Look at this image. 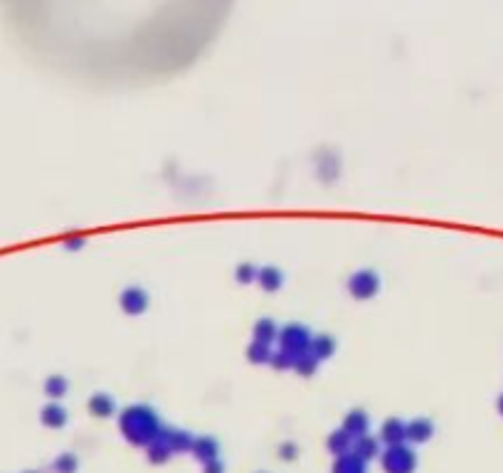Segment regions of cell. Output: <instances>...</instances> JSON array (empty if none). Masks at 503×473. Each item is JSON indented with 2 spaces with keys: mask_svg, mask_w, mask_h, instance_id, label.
Returning <instances> with one entry per match:
<instances>
[{
  "mask_svg": "<svg viewBox=\"0 0 503 473\" xmlns=\"http://www.w3.org/2000/svg\"><path fill=\"white\" fill-rule=\"evenodd\" d=\"M118 429L126 436V441L136 446H151L163 431L160 417L155 407L146 402H133L118 412Z\"/></svg>",
  "mask_w": 503,
  "mask_h": 473,
  "instance_id": "1",
  "label": "cell"
},
{
  "mask_svg": "<svg viewBox=\"0 0 503 473\" xmlns=\"http://www.w3.org/2000/svg\"><path fill=\"white\" fill-rule=\"evenodd\" d=\"M380 286H382L380 274L370 267H363V269H358V272H353L348 277V282H346V289H348V294L355 301L375 299V296L380 294Z\"/></svg>",
  "mask_w": 503,
  "mask_h": 473,
  "instance_id": "2",
  "label": "cell"
},
{
  "mask_svg": "<svg viewBox=\"0 0 503 473\" xmlns=\"http://www.w3.org/2000/svg\"><path fill=\"white\" fill-rule=\"evenodd\" d=\"M311 338H314V333L306 328L304 323L294 321V323H287L279 328L277 345L279 350H287L292 352V355H302V352H306L311 347Z\"/></svg>",
  "mask_w": 503,
  "mask_h": 473,
  "instance_id": "3",
  "label": "cell"
},
{
  "mask_svg": "<svg viewBox=\"0 0 503 473\" xmlns=\"http://www.w3.org/2000/svg\"><path fill=\"white\" fill-rule=\"evenodd\" d=\"M148 306H151V294H148V291L143 289V286H138V284L123 286L121 294H118V308H121L126 316L146 313Z\"/></svg>",
  "mask_w": 503,
  "mask_h": 473,
  "instance_id": "4",
  "label": "cell"
},
{
  "mask_svg": "<svg viewBox=\"0 0 503 473\" xmlns=\"http://www.w3.org/2000/svg\"><path fill=\"white\" fill-rule=\"evenodd\" d=\"M414 464H417V456L407 444L387 446V451L382 454V466L387 473H412Z\"/></svg>",
  "mask_w": 503,
  "mask_h": 473,
  "instance_id": "5",
  "label": "cell"
},
{
  "mask_svg": "<svg viewBox=\"0 0 503 473\" xmlns=\"http://www.w3.org/2000/svg\"><path fill=\"white\" fill-rule=\"evenodd\" d=\"M341 429L346 431V434H350L353 439H360V436L367 434V429H370V417H367L365 409L355 407V409H348L343 417V424H341Z\"/></svg>",
  "mask_w": 503,
  "mask_h": 473,
  "instance_id": "6",
  "label": "cell"
},
{
  "mask_svg": "<svg viewBox=\"0 0 503 473\" xmlns=\"http://www.w3.org/2000/svg\"><path fill=\"white\" fill-rule=\"evenodd\" d=\"M404 436L409 444H424L434 436V422L429 417H414L404 426Z\"/></svg>",
  "mask_w": 503,
  "mask_h": 473,
  "instance_id": "7",
  "label": "cell"
},
{
  "mask_svg": "<svg viewBox=\"0 0 503 473\" xmlns=\"http://www.w3.org/2000/svg\"><path fill=\"white\" fill-rule=\"evenodd\" d=\"M309 350L319 362L331 360V357L336 355V350H338V340H336V335H331V333H316V335L311 338Z\"/></svg>",
  "mask_w": 503,
  "mask_h": 473,
  "instance_id": "8",
  "label": "cell"
},
{
  "mask_svg": "<svg viewBox=\"0 0 503 473\" xmlns=\"http://www.w3.org/2000/svg\"><path fill=\"white\" fill-rule=\"evenodd\" d=\"M287 282L284 272L274 264H267V267H259V277H257V286L264 291V294H277L279 289Z\"/></svg>",
  "mask_w": 503,
  "mask_h": 473,
  "instance_id": "9",
  "label": "cell"
},
{
  "mask_svg": "<svg viewBox=\"0 0 503 473\" xmlns=\"http://www.w3.org/2000/svg\"><path fill=\"white\" fill-rule=\"evenodd\" d=\"M279 328H282V325H279L277 321L269 318V316H262V318H257L252 325V340L264 343V345H274L279 338Z\"/></svg>",
  "mask_w": 503,
  "mask_h": 473,
  "instance_id": "10",
  "label": "cell"
},
{
  "mask_svg": "<svg viewBox=\"0 0 503 473\" xmlns=\"http://www.w3.org/2000/svg\"><path fill=\"white\" fill-rule=\"evenodd\" d=\"M404 426H407V422H402L400 417H387L380 426V441H385L387 446L404 444V441H407Z\"/></svg>",
  "mask_w": 503,
  "mask_h": 473,
  "instance_id": "11",
  "label": "cell"
},
{
  "mask_svg": "<svg viewBox=\"0 0 503 473\" xmlns=\"http://www.w3.org/2000/svg\"><path fill=\"white\" fill-rule=\"evenodd\" d=\"M87 409H89V414H94V417L106 419L111 417V414H116V399L106 392H94L87 399Z\"/></svg>",
  "mask_w": 503,
  "mask_h": 473,
  "instance_id": "12",
  "label": "cell"
},
{
  "mask_svg": "<svg viewBox=\"0 0 503 473\" xmlns=\"http://www.w3.org/2000/svg\"><path fill=\"white\" fill-rule=\"evenodd\" d=\"M160 439L165 441V446H168L170 451H185V449L193 446L195 436L188 434V431H183V429H175V426H163Z\"/></svg>",
  "mask_w": 503,
  "mask_h": 473,
  "instance_id": "13",
  "label": "cell"
},
{
  "mask_svg": "<svg viewBox=\"0 0 503 473\" xmlns=\"http://www.w3.org/2000/svg\"><path fill=\"white\" fill-rule=\"evenodd\" d=\"M217 439H212V436H195V441H193V446H190V451H193L198 459L202 461H215V456H217Z\"/></svg>",
  "mask_w": 503,
  "mask_h": 473,
  "instance_id": "14",
  "label": "cell"
},
{
  "mask_svg": "<svg viewBox=\"0 0 503 473\" xmlns=\"http://www.w3.org/2000/svg\"><path fill=\"white\" fill-rule=\"evenodd\" d=\"M272 355H274V345H264V343H257V340H252L250 345H247V360H250L252 365H269Z\"/></svg>",
  "mask_w": 503,
  "mask_h": 473,
  "instance_id": "15",
  "label": "cell"
},
{
  "mask_svg": "<svg viewBox=\"0 0 503 473\" xmlns=\"http://www.w3.org/2000/svg\"><path fill=\"white\" fill-rule=\"evenodd\" d=\"M333 473H365V461H363L355 451H353V454H343L336 461Z\"/></svg>",
  "mask_w": 503,
  "mask_h": 473,
  "instance_id": "16",
  "label": "cell"
},
{
  "mask_svg": "<svg viewBox=\"0 0 503 473\" xmlns=\"http://www.w3.org/2000/svg\"><path fill=\"white\" fill-rule=\"evenodd\" d=\"M43 424L52 426V429H60V426L67 424V409L57 402H50L48 407H43Z\"/></svg>",
  "mask_w": 503,
  "mask_h": 473,
  "instance_id": "17",
  "label": "cell"
},
{
  "mask_svg": "<svg viewBox=\"0 0 503 473\" xmlns=\"http://www.w3.org/2000/svg\"><path fill=\"white\" fill-rule=\"evenodd\" d=\"M353 444H355V439H353L350 434H346L343 429H336L333 434L328 436V449L333 451V454H338V456L350 454Z\"/></svg>",
  "mask_w": 503,
  "mask_h": 473,
  "instance_id": "18",
  "label": "cell"
},
{
  "mask_svg": "<svg viewBox=\"0 0 503 473\" xmlns=\"http://www.w3.org/2000/svg\"><path fill=\"white\" fill-rule=\"evenodd\" d=\"M353 451H355L363 461L370 459V456L380 454V439H375V436L370 434L360 436V439H355V444H353Z\"/></svg>",
  "mask_w": 503,
  "mask_h": 473,
  "instance_id": "19",
  "label": "cell"
},
{
  "mask_svg": "<svg viewBox=\"0 0 503 473\" xmlns=\"http://www.w3.org/2000/svg\"><path fill=\"white\" fill-rule=\"evenodd\" d=\"M257 277H259V267L252 262H240L235 267V282L242 284V286H250V284H257Z\"/></svg>",
  "mask_w": 503,
  "mask_h": 473,
  "instance_id": "20",
  "label": "cell"
},
{
  "mask_svg": "<svg viewBox=\"0 0 503 473\" xmlns=\"http://www.w3.org/2000/svg\"><path fill=\"white\" fill-rule=\"evenodd\" d=\"M67 389H70V379H67L65 375H50L48 379H45V392H48L52 399L65 397Z\"/></svg>",
  "mask_w": 503,
  "mask_h": 473,
  "instance_id": "21",
  "label": "cell"
},
{
  "mask_svg": "<svg viewBox=\"0 0 503 473\" xmlns=\"http://www.w3.org/2000/svg\"><path fill=\"white\" fill-rule=\"evenodd\" d=\"M319 365H321V362L316 360L314 355H311V350H306V352H302V355L297 357V365H294V370H297L302 377H311V375H316Z\"/></svg>",
  "mask_w": 503,
  "mask_h": 473,
  "instance_id": "22",
  "label": "cell"
},
{
  "mask_svg": "<svg viewBox=\"0 0 503 473\" xmlns=\"http://www.w3.org/2000/svg\"><path fill=\"white\" fill-rule=\"evenodd\" d=\"M297 357L299 355H292V352L287 350H274L272 360H269V365L274 367V370H294V365H297Z\"/></svg>",
  "mask_w": 503,
  "mask_h": 473,
  "instance_id": "23",
  "label": "cell"
},
{
  "mask_svg": "<svg viewBox=\"0 0 503 473\" xmlns=\"http://www.w3.org/2000/svg\"><path fill=\"white\" fill-rule=\"evenodd\" d=\"M84 244H87V239L77 235L74 239H67V242H65V247L70 249V252H77V249H82V247H84Z\"/></svg>",
  "mask_w": 503,
  "mask_h": 473,
  "instance_id": "24",
  "label": "cell"
},
{
  "mask_svg": "<svg viewBox=\"0 0 503 473\" xmlns=\"http://www.w3.org/2000/svg\"><path fill=\"white\" fill-rule=\"evenodd\" d=\"M57 466H60V469H74V466H77V461L74 459H72V456H62V459L60 461H57Z\"/></svg>",
  "mask_w": 503,
  "mask_h": 473,
  "instance_id": "25",
  "label": "cell"
},
{
  "mask_svg": "<svg viewBox=\"0 0 503 473\" xmlns=\"http://www.w3.org/2000/svg\"><path fill=\"white\" fill-rule=\"evenodd\" d=\"M282 451H284V456H287V459H289V456H294V451H297V446H294V444H284V446H282Z\"/></svg>",
  "mask_w": 503,
  "mask_h": 473,
  "instance_id": "26",
  "label": "cell"
},
{
  "mask_svg": "<svg viewBox=\"0 0 503 473\" xmlns=\"http://www.w3.org/2000/svg\"><path fill=\"white\" fill-rule=\"evenodd\" d=\"M496 412H499L501 417H503V392L499 394V399H496Z\"/></svg>",
  "mask_w": 503,
  "mask_h": 473,
  "instance_id": "27",
  "label": "cell"
}]
</instances>
